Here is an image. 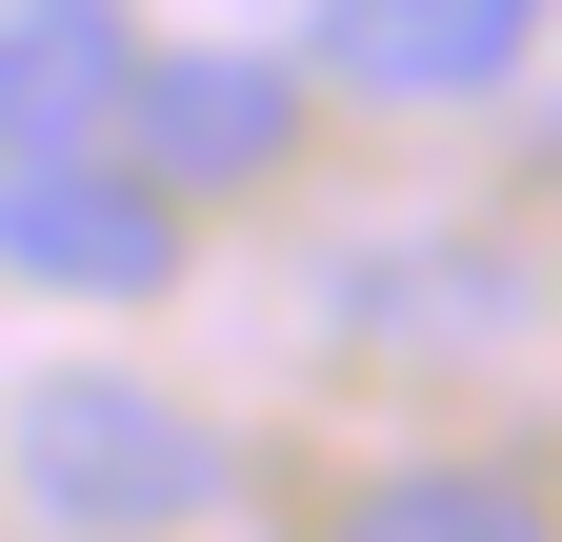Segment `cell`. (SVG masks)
Here are the masks:
<instances>
[{
  "label": "cell",
  "mask_w": 562,
  "mask_h": 542,
  "mask_svg": "<svg viewBox=\"0 0 562 542\" xmlns=\"http://www.w3.org/2000/svg\"><path fill=\"white\" fill-rule=\"evenodd\" d=\"M0 462H21V503H41V522H101V542H140V522H201V503L241 483L201 402H161V382H101V362H81V382H21Z\"/></svg>",
  "instance_id": "1"
},
{
  "label": "cell",
  "mask_w": 562,
  "mask_h": 542,
  "mask_svg": "<svg viewBox=\"0 0 562 542\" xmlns=\"http://www.w3.org/2000/svg\"><path fill=\"white\" fill-rule=\"evenodd\" d=\"M0 282H41V302H161L181 282V181L140 142H21L0 161Z\"/></svg>",
  "instance_id": "2"
},
{
  "label": "cell",
  "mask_w": 562,
  "mask_h": 542,
  "mask_svg": "<svg viewBox=\"0 0 562 542\" xmlns=\"http://www.w3.org/2000/svg\"><path fill=\"white\" fill-rule=\"evenodd\" d=\"M121 142L161 161L181 201L281 181V142H302V60H261V41H140V81H121Z\"/></svg>",
  "instance_id": "3"
},
{
  "label": "cell",
  "mask_w": 562,
  "mask_h": 542,
  "mask_svg": "<svg viewBox=\"0 0 562 542\" xmlns=\"http://www.w3.org/2000/svg\"><path fill=\"white\" fill-rule=\"evenodd\" d=\"M542 60V0H322L302 21V81H341V101H503Z\"/></svg>",
  "instance_id": "4"
},
{
  "label": "cell",
  "mask_w": 562,
  "mask_h": 542,
  "mask_svg": "<svg viewBox=\"0 0 562 542\" xmlns=\"http://www.w3.org/2000/svg\"><path fill=\"white\" fill-rule=\"evenodd\" d=\"M121 81H140L121 0H0V161L21 142H121Z\"/></svg>",
  "instance_id": "5"
},
{
  "label": "cell",
  "mask_w": 562,
  "mask_h": 542,
  "mask_svg": "<svg viewBox=\"0 0 562 542\" xmlns=\"http://www.w3.org/2000/svg\"><path fill=\"white\" fill-rule=\"evenodd\" d=\"M542 483L522 462H402V483H362V542H522Z\"/></svg>",
  "instance_id": "6"
}]
</instances>
